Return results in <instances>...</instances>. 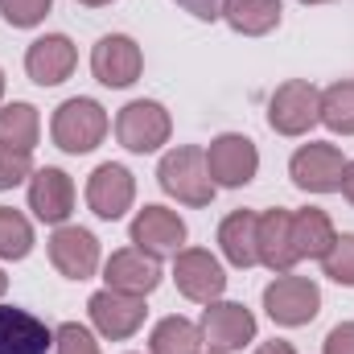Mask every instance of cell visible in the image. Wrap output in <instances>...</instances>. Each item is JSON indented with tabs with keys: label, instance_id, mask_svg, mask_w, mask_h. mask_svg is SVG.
Masks as SVG:
<instances>
[{
	"label": "cell",
	"instance_id": "83f0119b",
	"mask_svg": "<svg viewBox=\"0 0 354 354\" xmlns=\"http://www.w3.org/2000/svg\"><path fill=\"white\" fill-rule=\"evenodd\" d=\"M54 8V0H0V17L12 29H33L46 21V12Z\"/></svg>",
	"mask_w": 354,
	"mask_h": 354
},
{
	"label": "cell",
	"instance_id": "484cf974",
	"mask_svg": "<svg viewBox=\"0 0 354 354\" xmlns=\"http://www.w3.org/2000/svg\"><path fill=\"white\" fill-rule=\"evenodd\" d=\"M33 252V227L21 210L0 206V260H25Z\"/></svg>",
	"mask_w": 354,
	"mask_h": 354
},
{
	"label": "cell",
	"instance_id": "8992f818",
	"mask_svg": "<svg viewBox=\"0 0 354 354\" xmlns=\"http://www.w3.org/2000/svg\"><path fill=\"white\" fill-rule=\"evenodd\" d=\"M206 169H210V181L214 185H227V189H239L248 185L252 177L260 174V153L248 136L239 132H223L210 140L206 149Z\"/></svg>",
	"mask_w": 354,
	"mask_h": 354
},
{
	"label": "cell",
	"instance_id": "ffe728a7",
	"mask_svg": "<svg viewBox=\"0 0 354 354\" xmlns=\"http://www.w3.org/2000/svg\"><path fill=\"white\" fill-rule=\"evenodd\" d=\"M256 227H260V214H256V210H235V214L223 218V227H218V243H223V256H227L235 268L260 264Z\"/></svg>",
	"mask_w": 354,
	"mask_h": 354
},
{
	"label": "cell",
	"instance_id": "8fae6325",
	"mask_svg": "<svg viewBox=\"0 0 354 354\" xmlns=\"http://www.w3.org/2000/svg\"><path fill=\"white\" fill-rule=\"evenodd\" d=\"M91 71H95V79L103 87H132L140 79V71H145V54H140V46L132 37L107 33L91 50Z\"/></svg>",
	"mask_w": 354,
	"mask_h": 354
},
{
	"label": "cell",
	"instance_id": "44dd1931",
	"mask_svg": "<svg viewBox=\"0 0 354 354\" xmlns=\"http://www.w3.org/2000/svg\"><path fill=\"white\" fill-rule=\"evenodd\" d=\"M334 239H338V231H334V223H330L326 210L309 206V210L292 214V248H297L301 260H322L334 248Z\"/></svg>",
	"mask_w": 354,
	"mask_h": 354
},
{
	"label": "cell",
	"instance_id": "4316f807",
	"mask_svg": "<svg viewBox=\"0 0 354 354\" xmlns=\"http://www.w3.org/2000/svg\"><path fill=\"white\" fill-rule=\"evenodd\" d=\"M322 268H326V276H330L334 284L354 288V235H338L334 248L322 256Z\"/></svg>",
	"mask_w": 354,
	"mask_h": 354
},
{
	"label": "cell",
	"instance_id": "d6986e66",
	"mask_svg": "<svg viewBox=\"0 0 354 354\" xmlns=\"http://www.w3.org/2000/svg\"><path fill=\"white\" fill-rule=\"evenodd\" d=\"M256 248H260V264L272 272H292V264L301 260L297 248H292V214L272 206L260 214V227H256Z\"/></svg>",
	"mask_w": 354,
	"mask_h": 354
},
{
	"label": "cell",
	"instance_id": "5b68a950",
	"mask_svg": "<svg viewBox=\"0 0 354 354\" xmlns=\"http://www.w3.org/2000/svg\"><path fill=\"white\" fill-rule=\"evenodd\" d=\"M264 309L276 326H309L322 309V288L309 276H276L264 288Z\"/></svg>",
	"mask_w": 354,
	"mask_h": 354
},
{
	"label": "cell",
	"instance_id": "277c9868",
	"mask_svg": "<svg viewBox=\"0 0 354 354\" xmlns=\"http://www.w3.org/2000/svg\"><path fill=\"white\" fill-rule=\"evenodd\" d=\"M174 132V120L169 111L157 103V99H132L128 107H120L115 115V140L128 149V153H157Z\"/></svg>",
	"mask_w": 354,
	"mask_h": 354
},
{
	"label": "cell",
	"instance_id": "4dcf8cb0",
	"mask_svg": "<svg viewBox=\"0 0 354 354\" xmlns=\"http://www.w3.org/2000/svg\"><path fill=\"white\" fill-rule=\"evenodd\" d=\"M326 354H354V322H342L326 334Z\"/></svg>",
	"mask_w": 354,
	"mask_h": 354
},
{
	"label": "cell",
	"instance_id": "836d02e7",
	"mask_svg": "<svg viewBox=\"0 0 354 354\" xmlns=\"http://www.w3.org/2000/svg\"><path fill=\"white\" fill-rule=\"evenodd\" d=\"M256 354H297V351H292V342H280V338H272V342H264Z\"/></svg>",
	"mask_w": 354,
	"mask_h": 354
},
{
	"label": "cell",
	"instance_id": "2e32d148",
	"mask_svg": "<svg viewBox=\"0 0 354 354\" xmlns=\"http://www.w3.org/2000/svg\"><path fill=\"white\" fill-rule=\"evenodd\" d=\"M132 198H136V181H132V174L124 165H111L107 161V165H99L87 177V206L99 218H107V223L124 218L128 206H132Z\"/></svg>",
	"mask_w": 354,
	"mask_h": 354
},
{
	"label": "cell",
	"instance_id": "7c38bea8",
	"mask_svg": "<svg viewBox=\"0 0 354 354\" xmlns=\"http://www.w3.org/2000/svg\"><path fill=\"white\" fill-rule=\"evenodd\" d=\"M132 243L153 256V260H165V256H177L181 243H185V223L181 214L169 210V206H145L136 218H132Z\"/></svg>",
	"mask_w": 354,
	"mask_h": 354
},
{
	"label": "cell",
	"instance_id": "52a82bcc",
	"mask_svg": "<svg viewBox=\"0 0 354 354\" xmlns=\"http://www.w3.org/2000/svg\"><path fill=\"white\" fill-rule=\"evenodd\" d=\"M198 330H202V342H206L210 351L235 354L256 338V317H252V309H243L239 301H210Z\"/></svg>",
	"mask_w": 354,
	"mask_h": 354
},
{
	"label": "cell",
	"instance_id": "4fadbf2b",
	"mask_svg": "<svg viewBox=\"0 0 354 354\" xmlns=\"http://www.w3.org/2000/svg\"><path fill=\"white\" fill-rule=\"evenodd\" d=\"M29 210L41 223L62 227L71 218V210H75V181H71V174H62L54 165L33 169V177H29Z\"/></svg>",
	"mask_w": 354,
	"mask_h": 354
},
{
	"label": "cell",
	"instance_id": "7402d4cb",
	"mask_svg": "<svg viewBox=\"0 0 354 354\" xmlns=\"http://www.w3.org/2000/svg\"><path fill=\"white\" fill-rule=\"evenodd\" d=\"M280 0H223V21L243 37H264L280 25Z\"/></svg>",
	"mask_w": 354,
	"mask_h": 354
},
{
	"label": "cell",
	"instance_id": "e575fe53",
	"mask_svg": "<svg viewBox=\"0 0 354 354\" xmlns=\"http://www.w3.org/2000/svg\"><path fill=\"white\" fill-rule=\"evenodd\" d=\"M79 4H87V8H103V4H111V0H79Z\"/></svg>",
	"mask_w": 354,
	"mask_h": 354
},
{
	"label": "cell",
	"instance_id": "9a60e30c",
	"mask_svg": "<svg viewBox=\"0 0 354 354\" xmlns=\"http://www.w3.org/2000/svg\"><path fill=\"white\" fill-rule=\"evenodd\" d=\"M50 260H54V268L66 280H87L99 268V239L91 235L87 227H66L62 223L50 235Z\"/></svg>",
	"mask_w": 354,
	"mask_h": 354
},
{
	"label": "cell",
	"instance_id": "d590c367",
	"mask_svg": "<svg viewBox=\"0 0 354 354\" xmlns=\"http://www.w3.org/2000/svg\"><path fill=\"white\" fill-rule=\"evenodd\" d=\"M4 288H8V276H4V272H0V297H4Z\"/></svg>",
	"mask_w": 354,
	"mask_h": 354
},
{
	"label": "cell",
	"instance_id": "ac0fdd59",
	"mask_svg": "<svg viewBox=\"0 0 354 354\" xmlns=\"http://www.w3.org/2000/svg\"><path fill=\"white\" fill-rule=\"evenodd\" d=\"M103 280H107V288H115V292L149 297V292L161 284V264H157L153 256H145L140 248H124V252H111V260L103 268Z\"/></svg>",
	"mask_w": 354,
	"mask_h": 354
},
{
	"label": "cell",
	"instance_id": "f1b7e54d",
	"mask_svg": "<svg viewBox=\"0 0 354 354\" xmlns=\"http://www.w3.org/2000/svg\"><path fill=\"white\" fill-rule=\"evenodd\" d=\"M54 351L58 354H99V342H95V334H91L87 326L66 322V326L54 330Z\"/></svg>",
	"mask_w": 354,
	"mask_h": 354
},
{
	"label": "cell",
	"instance_id": "f546056e",
	"mask_svg": "<svg viewBox=\"0 0 354 354\" xmlns=\"http://www.w3.org/2000/svg\"><path fill=\"white\" fill-rule=\"evenodd\" d=\"M25 177H33V161H29V153L0 149V189H12V185H21Z\"/></svg>",
	"mask_w": 354,
	"mask_h": 354
},
{
	"label": "cell",
	"instance_id": "7a4b0ae2",
	"mask_svg": "<svg viewBox=\"0 0 354 354\" xmlns=\"http://www.w3.org/2000/svg\"><path fill=\"white\" fill-rule=\"evenodd\" d=\"M50 136H54V145L62 149V153H91V149H99L103 145V136H107V111L95 103V99H66L58 111H54V120H50Z\"/></svg>",
	"mask_w": 354,
	"mask_h": 354
},
{
	"label": "cell",
	"instance_id": "9c48e42d",
	"mask_svg": "<svg viewBox=\"0 0 354 354\" xmlns=\"http://www.w3.org/2000/svg\"><path fill=\"white\" fill-rule=\"evenodd\" d=\"M342 169H346V157L334 145H301L288 161L292 185L305 194H334L342 185Z\"/></svg>",
	"mask_w": 354,
	"mask_h": 354
},
{
	"label": "cell",
	"instance_id": "ba28073f",
	"mask_svg": "<svg viewBox=\"0 0 354 354\" xmlns=\"http://www.w3.org/2000/svg\"><path fill=\"white\" fill-rule=\"evenodd\" d=\"M174 280H177V292L198 301V305L218 301L223 288H227V272L206 248H181L174 256Z\"/></svg>",
	"mask_w": 354,
	"mask_h": 354
},
{
	"label": "cell",
	"instance_id": "e0dca14e",
	"mask_svg": "<svg viewBox=\"0 0 354 354\" xmlns=\"http://www.w3.org/2000/svg\"><path fill=\"white\" fill-rule=\"evenodd\" d=\"M54 330L29 309L0 305V354H50Z\"/></svg>",
	"mask_w": 354,
	"mask_h": 354
},
{
	"label": "cell",
	"instance_id": "1f68e13d",
	"mask_svg": "<svg viewBox=\"0 0 354 354\" xmlns=\"http://www.w3.org/2000/svg\"><path fill=\"white\" fill-rule=\"evenodd\" d=\"M177 4L198 21H218L223 17V0H177Z\"/></svg>",
	"mask_w": 354,
	"mask_h": 354
},
{
	"label": "cell",
	"instance_id": "603a6c76",
	"mask_svg": "<svg viewBox=\"0 0 354 354\" xmlns=\"http://www.w3.org/2000/svg\"><path fill=\"white\" fill-rule=\"evenodd\" d=\"M37 136H41V120H37L33 103H8V107H0V149L33 157Z\"/></svg>",
	"mask_w": 354,
	"mask_h": 354
},
{
	"label": "cell",
	"instance_id": "f35d334b",
	"mask_svg": "<svg viewBox=\"0 0 354 354\" xmlns=\"http://www.w3.org/2000/svg\"><path fill=\"white\" fill-rule=\"evenodd\" d=\"M206 354H223V351H206Z\"/></svg>",
	"mask_w": 354,
	"mask_h": 354
},
{
	"label": "cell",
	"instance_id": "8d00e7d4",
	"mask_svg": "<svg viewBox=\"0 0 354 354\" xmlns=\"http://www.w3.org/2000/svg\"><path fill=\"white\" fill-rule=\"evenodd\" d=\"M301 4H326V0H301Z\"/></svg>",
	"mask_w": 354,
	"mask_h": 354
},
{
	"label": "cell",
	"instance_id": "cb8c5ba5",
	"mask_svg": "<svg viewBox=\"0 0 354 354\" xmlns=\"http://www.w3.org/2000/svg\"><path fill=\"white\" fill-rule=\"evenodd\" d=\"M149 354H202V330L185 317H165L149 338Z\"/></svg>",
	"mask_w": 354,
	"mask_h": 354
},
{
	"label": "cell",
	"instance_id": "d4e9b609",
	"mask_svg": "<svg viewBox=\"0 0 354 354\" xmlns=\"http://www.w3.org/2000/svg\"><path fill=\"white\" fill-rule=\"evenodd\" d=\"M322 124L338 136H354V83H334L322 91Z\"/></svg>",
	"mask_w": 354,
	"mask_h": 354
},
{
	"label": "cell",
	"instance_id": "d6a6232c",
	"mask_svg": "<svg viewBox=\"0 0 354 354\" xmlns=\"http://www.w3.org/2000/svg\"><path fill=\"white\" fill-rule=\"evenodd\" d=\"M342 194H346V202L354 206V161H346V169H342V185H338Z\"/></svg>",
	"mask_w": 354,
	"mask_h": 354
},
{
	"label": "cell",
	"instance_id": "30bf717a",
	"mask_svg": "<svg viewBox=\"0 0 354 354\" xmlns=\"http://www.w3.org/2000/svg\"><path fill=\"white\" fill-rule=\"evenodd\" d=\"M91 326L111 338V342H124L132 338L140 326H145V297H128V292H115V288H99L87 301Z\"/></svg>",
	"mask_w": 354,
	"mask_h": 354
},
{
	"label": "cell",
	"instance_id": "3957f363",
	"mask_svg": "<svg viewBox=\"0 0 354 354\" xmlns=\"http://www.w3.org/2000/svg\"><path fill=\"white\" fill-rule=\"evenodd\" d=\"M322 120V91L309 79H288L268 99V124L280 136H305Z\"/></svg>",
	"mask_w": 354,
	"mask_h": 354
},
{
	"label": "cell",
	"instance_id": "5bb4252c",
	"mask_svg": "<svg viewBox=\"0 0 354 354\" xmlns=\"http://www.w3.org/2000/svg\"><path fill=\"white\" fill-rule=\"evenodd\" d=\"M75 62H79V54H75V41H71L66 33H46V37H37V41L25 50V71H29V79H33L37 87H58V83H66L71 71H75Z\"/></svg>",
	"mask_w": 354,
	"mask_h": 354
},
{
	"label": "cell",
	"instance_id": "6da1fadb",
	"mask_svg": "<svg viewBox=\"0 0 354 354\" xmlns=\"http://www.w3.org/2000/svg\"><path fill=\"white\" fill-rule=\"evenodd\" d=\"M157 181L161 189L185 202V206H210L214 202V181H210V169H206V153L194 149V145H181V149H169L157 165Z\"/></svg>",
	"mask_w": 354,
	"mask_h": 354
},
{
	"label": "cell",
	"instance_id": "74e56055",
	"mask_svg": "<svg viewBox=\"0 0 354 354\" xmlns=\"http://www.w3.org/2000/svg\"><path fill=\"white\" fill-rule=\"evenodd\" d=\"M0 95H4V75H0Z\"/></svg>",
	"mask_w": 354,
	"mask_h": 354
}]
</instances>
